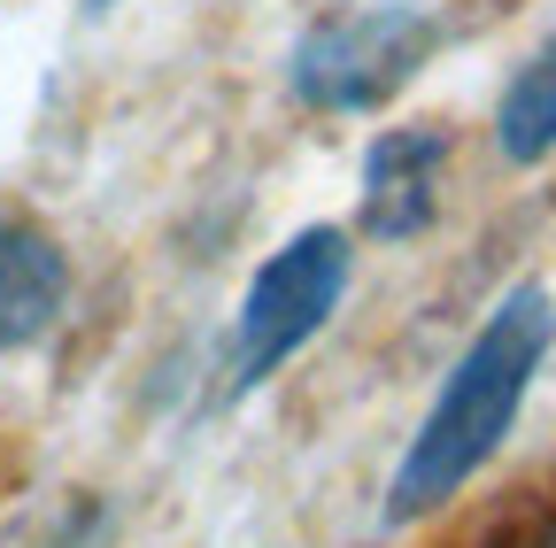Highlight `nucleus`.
Returning <instances> with one entry per match:
<instances>
[{"mask_svg": "<svg viewBox=\"0 0 556 548\" xmlns=\"http://www.w3.org/2000/svg\"><path fill=\"white\" fill-rule=\"evenodd\" d=\"M556 348V294L548 286H510L495 309L479 317V332L456 348V364L441 371L426 418H417L402 463H394V487H387V525H417L448 510L471 479L503 456L518 409L541 379Z\"/></svg>", "mask_w": 556, "mask_h": 548, "instance_id": "f257e3e1", "label": "nucleus"}, {"mask_svg": "<svg viewBox=\"0 0 556 548\" xmlns=\"http://www.w3.org/2000/svg\"><path fill=\"white\" fill-rule=\"evenodd\" d=\"M348 279H356V247H348L340 225H302L278 240L232 309V348H225L232 394H255L287 371L348 302Z\"/></svg>", "mask_w": 556, "mask_h": 548, "instance_id": "f03ea898", "label": "nucleus"}, {"mask_svg": "<svg viewBox=\"0 0 556 548\" xmlns=\"http://www.w3.org/2000/svg\"><path fill=\"white\" fill-rule=\"evenodd\" d=\"M433 47H441V24L426 9L379 0V9H348V16L309 24L287 54V86L317 116H364L426 71Z\"/></svg>", "mask_w": 556, "mask_h": 548, "instance_id": "7ed1b4c3", "label": "nucleus"}, {"mask_svg": "<svg viewBox=\"0 0 556 548\" xmlns=\"http://www.w3.org/2000/svg\"><path fill=\"white\" fill-rule=\"evenodd\" d=\"M441 178H448V131L441 124H394L364 155V232L402 247L441 217Z\"/></svg>", "mask_w": 556, "mask_h": 548, "instance_id": "20e7f679", "label": "nucleus"}, {"mask_svg": "<svg viewBox=\"0 0 556 548\" xmlns=\"http://www.w3.org/2000/svg\"><path fill=\"white\" fill-rule=\"evenodd\" d=\"M70 309V255L31 217H0V356L31 348Z\"/></svg>", "mask_w": 556, "mask_h": 548, "instance_id": "39448f33", "label": "nucleus"}, {"mask_svg": "<svg viewBox=\"0 0 556 548\" xmlns=\"http://www.w3.org/2000/svg\"><path fill=\"white\" fill-rule=\"evenodd\" d=\"M495 148H503V163L556 155V39L541 54H526V71L503 86V101H495Z\"/></svg>", "mask_w": 556, "mask_h": 548, "instance_id": "423d86ee", "label": "nucleus"}, {"mask_svg": "<svg viewBox=\"0 0 556 548\" xmlns=\"http://www.w3.org/2000/svg\"><path fill=\"white\" fill-rule=\"evenodd\" d=\"M86 9H93V16H109V9H116V0H86Z\"/></svg>", "mask_w": 556, "mask_h": 548, "instance_id": "0eeeda50", "label": "nucleus"}, {"mask_svg": "<svg viewBox=\"0 0 556 548\" xmlns=\"http://www.w3.org/2000/svg\"><path fill=\"white\" fill-rule=\"evenodd\" d=\"M541 548H556V533H548V540H541Z\"/></svg>", "mask_w": 556, "mask_h": 548, "instance_id": "6e6552de", "label": "nucleus"}]
</instances>
